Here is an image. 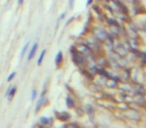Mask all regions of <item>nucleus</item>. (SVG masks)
Masks as SVG:
<instances>
[{
    "label": "nucleus",
    "mask_w": 146,
    "mask_h": 128,
    "mask_svg": "<svg viewBox=\"0 0 146 128\" xmlns=\"http://www.w3.org/2000/svg\"><path fill=\"white\" fill-rule=\"evenodd\" d=\"M67 105H68V107H72L73 106V101L71 100L70 97H67Z\"/></svg>",
    "instance_id": "nucleus-8"
},
{
    "label": "nucleus",
    "mask_w": 146,
    "mask_h": 128,
    "mask_svg": "<svg viewBox=\"0 0 146 128\" xmlns=\"http://www.w3.org/2000/svg\"><path fill=\"white\" fill-rule=\"evenodd\" d=\"M73 4H74V0H69V6H70L71 9L73 7Z\"/></svg>",
    "instance_id": "nucleus-11"
},
{
    "label": "nucleus",
    "mask_w": 146,
    "mask_h": 128,
    "mask_svg": "<svg viewBox=\"0 0 146 128\" xmlns=\"http://www.w3.org/2000/svg\"><path fill=\"white\" fill-rule=\"evenodd\" d=\"M28 47H29V42H27V43H26L25 45L23 46L22 50H21V56H20V58H21V59H22V58L24 57V54L26 53V51H27Z\"/></svg>",
    "instance_id": "nucleus-5"
},
{
    "label": "nucleus",
    "mask_w": 146,
    "mask_h": 128,
    "mask_svg": "<svg viewBox=\"0 0 146 128\" xmlns=\"http://www.w3.org/2000/svg\"><path fill=\"white\" fill-rule=\"evenodd\" d=\"M40 122L43 124H48L49 123V119L47 117H41L40 118Z\"/></svg>",
    "instance_id": "nucleus-7"
},
{
    "label": "nucleus",
    "mask_w": 146,
    "mask_h": 128,
    "mask_svg": "<svg viewBox=\"0 0 146 128\" xmlns=\"http://www.w3.org/2000/svg\"><path fill=\"white\" fill-rule=\"evenodd\" d=\"M37 47H38V43H34L31 48V50H30V52H29V55H28V60H31L32 58L34 57L36 50H37Z\"/></svg>",
    "instance_id": "nucleus-1"
},
{
    "label": "nucleus",
    "mask_w": 146,
    "mask_h": 128,
    "mask_svg": "<svg viewBox=\"0 0 146 128\" xmlns=\"http://www.w3.org/2000/svg\"><path fill=\"white\" fill-rule=\"evenodd\" d=\"M43 100H44V93L41 95V97H40V99L37 101V104H36V108H35V111L37 112L38 110L40 109V107H41L42 103H43Z\"/></svg>",
    "instance_id": "nucleus-3"
},
{
    "label": "nucleus",
    "mask_w": 146,
    "mask_h": 128,
    "mask_svg": "<svg viewBox=\"0 0 146 128\" xmlns=\"http://www.w3.org/2000/svg\"><path fill=\"white\" fill-rule=\"evenodd\" d=\"M15 92H16V87L13 86L11 87L10 89H8V98L9 100H11L13 98V96L15 95Z\"/></svg>",
    "instance_id": "nucleus-2"
},
{
    "label": "nucleus",
    "mask_w": 146,
    "mask_h": 128,
    "mask_svg": "<svg viewBox=\"0 0 146 128\" xmlns=\"http://www.w3.org/2000/svg\"><path fill=\"white\" fill-rule=\"evenodd\" d=\"M14 76H15V72H12L8 77H7V81H8V82H9V81H11L13 78H14Z\"/></svg>",
    "instance_id": "nucleus-10"
},
{
    "label": "nucleus",
    "mask_w": 146,
    "mask_h": 128,
    "mask_svg": "<svg viewBox=\"0 0 146 128\" xmlns=\"http://www.w3.org/2000/svg\"><path fill=\"white\" fill-rule=\"evenodd\" d=\"M61 61H62V52H58L56 54V57H55V63H56V65H58L61 63Z\"/></svg>",
    "instance_id": "nucleus-4"
},
{
    "label": "nucleus",
    "mask_w": 146,
    "mask_h": 128,
    "mask_svg": "<svg viewBox=\"0 0 146 128\" xmlns=\"http://www.w3.org/2000/svg\"><path fill=\"white\" fill-rule=\"evenodd\" d=\"M45 53H46V50H43V51L41 52V54H40L39 58H38V60H37V64H38V65H41L42 60H43V57H44V55H45Z\"/></svg>",
    "instance_id": "nucleus-6"
},
{
    "label": "nucleus",
    "mask_w": 146,
    "mask_h": 128,
    "mask_svg": "<svg viewBox=\"0 0 146 128\" xmlns=\"http://www.w3.org/2000/svg\"><path fill=\"white\" fill-rule=\"evenodd\" d=\"M23 1H24V0H18V3H19V4H22V3H23Z\"/></svg>",
    "instance_id": "nucleus-12"
},
{
    "label": "nucleus",
    "mask_w": 146,
    "mask_h": 128,
    "mask_svg": "<svg viewBox=\"0 0 146 128\" xmlns=\"http://www.w3.org/2000/svg\"><path fill=\"white\" fill-rule=\"evenodd\" d=\"M36 96H37V91L34 89L33 91H32V94H31V99L32 100H34L36 98Z\"/></svg>",
    "instance_id": "nucleus-9"
}]
</instances>
